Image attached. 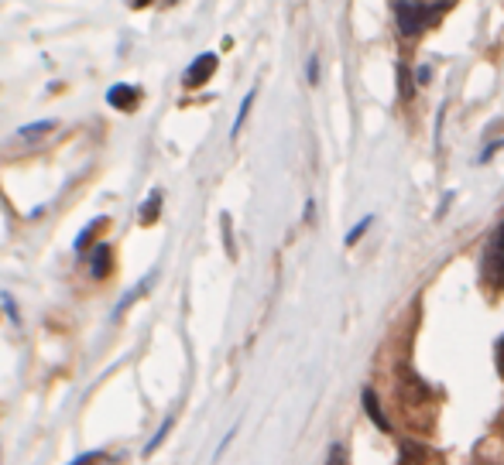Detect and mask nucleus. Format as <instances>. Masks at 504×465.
Instances as JSON below:
<instances>
[{"instance_id":"1","label":"nucleus","mask_w":504,"mask_h":465,"mask_svg":"<svg viewBox=\"0 0 504 465\" xmlns=\"http://www.w3.org/2000/svg\"><path fill=\"white\" fill-rule=\"evenodd\" d=\"M446 0L442 4H436L433 11L429 7H419V4H412V0H399L395 4V21H399V31L405 35V38H416V35H422V28H429V24H436V21L446 14Z\"/></svg>"},{"instance_id":"2","label":"nucleus","mask_w":504,"mask_h":465,"mask_svg":"<svg viewBox=\"0 0 504 465\" xmlns=\"http://www.w3.org/2000/svg\"><path fill=\"white\" fill-rule=\"evenodd\" d=\"M481 278L494 291H504V223L491 233V240L483 246V257H481Z\"/></svg>"},{"instance_id":"3","label":"nucleus","mask_w":504,"mask_h":465,"mask_svg":"<svg viewBox=\"0 0 504 465\" xmlns=\"http://www.w3.org/2000/svg\"><path fill=\"white\" fill-rule=\"evenodd\" d=\"M213 72H216V55H213V52H203V55L182 72V86H186V89H199V86H206V82L213 79Z\"/></svg>"},{"instance_id":"4","label":"nucleus","mask_w":504,"mask_h":465,"mask_svg":"<svg viewBox=\"0 0 504 465\" xmlns=\"http://www.w3.org/2000/svg\"><path fill=\"white\" fill-rule=\"evenodd\" d=\"M106 103H110L113 110H121V113H134V110L141 106V89H138V86H127V82H117V86L106 93Z\"/></svg>"},{"instance_id":"5","label":"nucleus","mask_w":504,"mask_h":465,"mask_svg":"<svg viewBox=\"0 0 504 465\" xmlns=\"http://www.w3.org/2000/svg\"><path fill=\"white\" fill-rule=\"evenodd\" d=\"M110 267H113V246H110V243H97V246L89 250V274H93L97 281H104L106 274H110Z\"/></svg>"},{"instance_id":"6","label":"nucleus","mask_w":504,"mask_h":465,"mask_svg":"<svg viewBox=\"0 0 504 465\" xmlns=\"http://www.w3.org/2000/svg\"><path fill=\"white\" fill-rule=\"evenodd\" d=\"M360 404H364V411H367V418L378 425V431H391V421L384 418V411H381V401H378V394L371 390V386H364V394H360Z\"/></svg>"},{"instance_id":"7","label":"nucleus","mask_w":504,"mask_h":465,"mask_svg":"<svg viewBox=\"0 0 504 465\" xmlns=\"http://www.w3.org/2000/svg\"><path fill=\"white\" fill-rule=\"evenodd\" d=\"M162 188H151V195L145 199V205H141V212H138V220H141V226H151L155 220H158V212H162Z\"/></svg>"},{"instance_id":"8","label":"nucleus","mask_w":504,"mask_h":465,"mask_svg":"<svg viewBox=\"0 0 504 465\" xmlns=\"http://www.w3.org/2000/svg\"><path fill=\"white\" fill-rule=\"evenodd\" d=\"M55 127H59V123L55 120H38V123H28V127H21V130H18V137H21V141H42L45 134H52V130H55Z\"/></svg>"},{"instance_id":"9","label":"nucleus","mask_w":504,"mask_h":465,"mask_svg":"<svg viewBox=\"0 0 504 465\" xmlns=\"http://www.w3.org/2000/svg\"><path fill=\"white\" fill-rule=\"evenodd\" d=\"M104 226H106V220H104V216H100V220H93V223L86 226L83 233L76 237V253H86V250H89V243H93V237H97V233H100Z\"/></svg>"},{"instance_id":"10","label":"nucleus","mask_w":504,"mask_h":465,"mask_svg":"<svg viewBox=\"0 0 504 465\" xmlns=\"http://www.w3.org/2000/svg\"><path fill=\"white\" fill-rule=\"evenodd\" d=\"M254 96H257V93H248V96H244V103H240V110H237V120H233V130H231V137H237V134H240V127H244V120H248V113H251V106H254Z\"/></svg>"},{"instance_id":"11","label":"nucleus","mask_w":504,"mask_h":465,"mask_svg":"<svg viewBox=\"0 0 504 465\" xmlns=\"http://www.w3.org/2000/svg\"><path fill=\"white\" fill-rule=\"evenodd\" d=\"M401 465H419L422 462V448H416V445H401V459H399Z\"/></svg>"},{"instance_id":"12","label":"nucleus","mask_w":504,"mask_h":465,"mask_svg":"<svg viewBox=\"0 0 504 465\" xmlns=\"http://www.w3.org/2000/svg\"><path fill=\"white\" fill-rule=\"evenodd\" d=\"M168 431H172V418H165V421H162V428H158V431H155V438H151V442H147V455H151V452H155V448L162 445V442H165V435Z\"/></svg>"},{"instance_id":"13","label":"nucleus","mask_w":504,"mask_h":465,"mask_svg":"<svg viewBox=\"0 0 504 465\" xmlns=\"http://www.w3.org/2000/svg\"><path fill=\"white\" fill-rule=\"evenodd\" d=\"M371 223H374V220H371V216H364V220H360V223L354 226V229H350V233H347V240H343V243H347V246H354V243H357L360 237H364V233H367V226H371Z\"/></svg>"},{"instance_id":"14","label":"nucleus","mask_w":504,"mask_h":465,"mask_svg":"<svg viewBox=\"0 0 504 465\" xmlns=\"http://www.w3.org/2000/svg\"><path fill=\"white\" fill-rule=\"evenodd\" d=\"M326 465H347V445H343V442L330 445V459H326Z\"/></svg>"},{"instance_id":"15","label":"nucleus","mask_w":504,"mask_h":465,"mask_svg":"<svg viewBox=\"0 0 504 465\" xmlns=\"http://www.w3.org/2000/svg\"><path fill=\"white\" fill-rule=\"evenodd\" d=\"M399 86H401V96H405V100H412V93H416V89H412V79H408V69H405V65H399Z\"/></svg>"},{"instance_id":"16","label":"nucleus","mask_w":504,"mask_h":465,"mask_svg":"<svg viewBox=\"0 0 504 465\" xmlns=\"http://www.w3.org/2000/svg\"><path fill=\"white\" fill-rule=\"evenodd\" d=\"M97 462H110V455H106V452H89V455H80L76 462H69V465H97Z\"/></svg>"},{"instance_id":"17","label":"nucleus","mask_w":504,"mask_h":465,"mask_svg":"<svg viewBox=\"0 0 504 465\" xmlns=\"http://www.w3.org/2000/svg\"><path fill=\"white\" fill-rule=\"evenodd\" d=\"M315 79H319V59H309V82L315 86Z\"/></svg>"},{"instance_id":"18","label":"nucleus","mask_w":504,"mask_h":465,"mask_svg":"<svg viewBox=\"0 0 504 465\" xmlns=\"http://www.w3.org/2000/svg\"><path fill=\"white\" fill-rule=\"evenodd\" d=\"M429 76H433V72H429V65H422V69H419V76H416V79H419V82H429Z\"/></svg>"},{"instance_id":"19","label":"nucleus","mask_w":504,"mask_h":465,"mask_svg":"<svg viewBox=\"0 0 504 465\" xmlns=\"http://www.w3.org/2000/svg\"><path fill=\"white\" fill-rule=\"evenodd\" d=\"M151 0H130V7H147Z\"/></svg>"},{"instance_id":"20","label":"nucleus","mask_w":504,"mask_h":465,"mask_svg":"<svg viewBox=\"0 0 504 465\" xmlns=\"http://www.w3.org/2000/svg\"><path fill=\"white\" fill-rule=\"evenodd\" d=\"M501 353H504V343H501Z\"/></svg>"}]
</instances>
